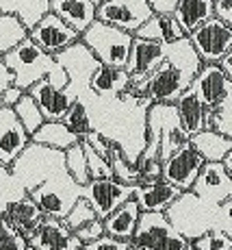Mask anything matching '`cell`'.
Returning <instances> with one entry per match:
<instances>
[{"instance_id":"obj_1","label":"cell","mask_w":232,"mask_h":250,"mask_svg":"<svg viewBox=\"0 0 232 250\" xmlns=\"http://www.w3.org/2000/svg\"><path fill=\"white\" fill-rule=\"evenodd\" d=\"M163 61L148 74L146 96L152 103H174L182 91L189 89L193 76L202 65L189 37L163 44Z\"/></svg>"},{"instance_id":"obj_2","label":"cell","mask_w":232,"mask_h":250,"mask_svg":"<svg viewBox=\"0 0 232 250\" xmlns=\"http://www.w3.org/2000/svg\"><path fill=\"white\" fill-rule=\"evenodd\" d=\"M230 207L232 200H226L221 205H209L197 198L193 191H182L165 209V215L172 227L187 239H195L213 229L232 235Z\"/></svg>"},{"instance_id":"obj_3","label":"cell","mask_w":232,"mask_h":250,"mask_svg":"<svg viewBox=\"0 0 232 250\" xmlns=\"http://www.w3.org/2000/svg\"><path fill=\"white\" fill-rule=\"evenodd\" d=\"M2 61L13 72V85L22 87L24 91L33 83L43 79V76L50 83H55L57 87H65L67 85V72L63 70V65L52 55L43 52L37 44H33L28 37H24L16 48L4 52Z\"/></svg>"},{"instance_id":"obj_4","label":"cell","mask_w":232,"mask_h":250,"mask_svg":"<svg viewBox=\"0 0 232 250\" xmlns=\"http://www.w3.org/2000/svg\"><path fill=\"white\" fill-rule=\"evenodd\" d=\"M143 133H146V144L139 152V157L143 159L163 161L189 139L178 120L174 103H150L143 118Z\"/></svg>"},{"instance_id":"obj_5","label":"cell","mask_w":232,"mask_h":250,"mask_svg":"<svg viewBox=\"0 0 232 250\" xmlns=\"http://www.w3.org/2000/svg\"><path fill=\"white\" fill-rule=\"evenodd\" d=\"M9 170L16 176V181L28 191L55 172L65 170V155L63 150H57V148L28 142L26 148L16 157V161L9 166Z\"/></svg>"},{"instance_id":"obj_6","label":"cell","mask_w":232,"mask_h":250,"mask_svg":"<svg viewBox=\"0 0 232 250\" xmlns=\"http://www.w3.org/2000/svg\"><path fill=\"white\" fill-rule=\"evenodd\" d=\"M80 42L89 48L91 55L104 65L124 68L128 61L133 33L122 31L117 26H111L106 22L94 20L89 26L80 33Z\"/></svg>"},{"instance_id":"obj_7","label":"cell","mask_w":232,"mask_h":250,"mask_svg":"<svg viewBox=\"0 0 232 250\" xmlns=\"http://www.w3.org/2000/svg\"><path fill=\"white\" fill-rule=\"evenodd\" d=\"M37 207L43 211V215H52V218L63 220L65 213L72 209V205L80 198V185L70 176L67 170H59L39 185L26 191Z\"/></svg>"},{"instance_id":"obj_8","label":"cell","mask_w":232,"mask_h":250,"mask_svg":"<svg viewBox=\"0 0 232 250\" xmlns=\"http://www.w3.org/2000/svg\"><path fill=\"white\" fill-rule=\"evenodd\" d=\"M187 242L189 239L172 227L165 211H141L130 237L133 246L143 250H187Z\"/></svg>"},{"instance_id":"obj_9","label":"cell","mask_w":232,"mask_h":250,"mask_svg":"<svg viewBox=\"0 0 232 250\" xmlns=\"http://www.w3.org/2000/svg\"><path fill=\"white\" fill-rule=\"evenodd\" d=\"M187 37L202 63H217L226 52L232 50V26L217 20L215 16L195 26Z\"/></svg>"},{"instance_id":"obj_10","label":"cell","mask_w":232,"mask_h":250,"mask_svg":"<svg viewBox=\"0 0 232 250\" xmlns=\"http://www.w3.org/2000/svg\"><path fill=\"white\" fill-rule=\"evenodd\" d=\"M55 59L63 65V70L67 72V85L65 89L70 91L74 98H80L85 91H89L87 83L94 68L98 65V59L91 55V50L87 48L83 42H74L72 46H67L65 50L57 52Z\"/></svg>"},{"instance_id":"obj_11","label":"cell","mask_w":232,"mask_h":250,"mask_svg":"<svg viewBox=\"0 0 232 250\" xmlns=\"http://www.w3.org/2000/svg\"><path fill=\"white\" fill-rule=\"evenodd\" d=\"M130 183H119L115 179H89L80 185V196L91 205L100 220H104L113 209H117L124 200L133 198Z\"/></svg>"},{"instance_id":"obj_12","label":"cell","mask_w":232,"mask_h":250,"mask_svg":"<svg viewBox=\"0 0 232 250\" xmlns=\"http://www.w3.org/2000/svg\"><path fill=\"white\" fill-rule=\"evenodd\" d=\"M148 0H102L96 4V20L135 33L152 16Z\"/></svg>"},{"instance_id":"obj_13","label":"cell","mask_w":232,"mask_h":250,"mask_svg":"<svg viewBox=\"0 0 232 250\" xmlns=\"http://www.w3.org/2000/svg\"><path fill=\"white\" fill-rule=\"evenodd\" d=\"M26 37L33 42V44L39 46L43 52H48V55H52V57L80 40L78 33H76L74 28L67 26V24L61 20V18H57L52 11L43 13L39 20L28 28Z\"/></svg>"},{"instance_id":"obj_14","label":"cell","mask_w":232,"mask_h":250,"mask_svg":"<svg viewBox=\"0 0 232 250\" xmlns=\"http://www.w3.org/2000/svg\"><path fill=\"white\" fill-rule=\"evenodd\" d=\"M204 159L200 157V152L191 146V142L187 139L185 144L176 148L167 159L161 161V179L176 185L180 191H189L193 181H195L197 172H200Z\"/></svg>"},{"instance_id":"obj_15","label":"cell","mask_w":232,"mask_h":250,"mask_svg":"<svg viewBox=\"0 0 232 250\" xmlns=\"http://www.w3.org/2000/svg\"><path fill=\"white\" fill-rule=\"evenodd\" d=\"M189 89L206 109H215L232 98V79H228L217 63H202Z\"/></svg>"},{"instance_id":"obj_16","label":"cell","mask_w":232,"mask_h":250,"mask_svg":"<svg viewBox=\"0 0 232 250\" xmlns=\"http://www.w3.org/2000/svg\"><path fill=\"white\" fill-rule=\"evenodd\" d=\"M189 191L209 205H221L232 200V174L226 172L221 161H204Z\"/></svg>"},{"instance_id":"obj_17","label":"cell","mask_w":232,"mask_h":250,"mask_svg":"<svg viewBox=\"0 0 232 250\" xmlns=\"http://www.w3.org/2000/svg\"><path fill=\"white\" fill-rule=\"evenodd\" d=\"M26 244L35 250H78L83 244L74 235V230L67 229L63 220L43 215L35 229L26 235Z\"/></svg>"},{"instance_id":"obj_18","label":"cell","mask_w":232,"mask_h":250,"mask_svg":"<svg viewBox=\"0 0 232 250\" xmlns=\"http://www.w3.org/2000/svg\"><path fill=\"white\" fill-rule=\"evenodd\" d=\"M28 142H31V135L22 126L13 107L0 104V163L9 167L26 148Z\"/></svg>"},{"instance_id":"obj_19","label":"cell","mask_w":232,"mask_h":250,"mask_svg":"<svg viewBox=\"0 0 232 250\" xmlns=\"http://www.w3.org/2000/svg\"><path fill=\"white\" fill-rule=\"evenodd\" d=\"M182 191L165 179H146L137 181L133 187V200L141 211H165Z\"/></svg>"},{"instance_id":"obj_20","label":"cell","mask_w":232,"mask_h":250,"mask_svg":"<svg viewBox=\"0 0 232 250\" xmlns=\"http://www.w3.org/2000/svg\"><path fill=\"white\" fill-rule=\"evenodd\" d=\"M26 91L33 96L37 107L41 109L43 120H61L65 113V109L70 107V103L74 100V96H72L65 87H57V85L50 83L46 76L39 79L37 83H33Z\"/></svg>"},{"instance_id":"obj_21","label":"cell","mask_w":232,"mask_h":250,"mask_svg":"<svg viewBox=\"0 0 232 250\" xmlns=\"http://www.w3.org/2000/svg\"><path fill=\"white\" fill-rule=\"evenodd\" d=\"M89 91L98 100H115L122 91L128 87V74L124 68H113V65H104L98 61L87 83Z\"/></svg>"},{"instance_id":"obj_22","label":"cell","mask_w":232,"mask_h":250,"mask_svg":"<svg viewBox=\"0 0 232 250\" xmlns=\"http://www.w3.org/2000/svg\"><path fill=\"white\" fill-rule=\"evenodd\" d=\"M165 57L161 42H152V40H141V37L133 35V44H130L128 52V61L124 65L128 76L133 74H150Z\"/></svg>"},{"instance_id":"obj_23","label":"cell","mask_w":232,"mask_h":250,"mask_svg":"<svg viewBox=\"0 0 232 250\" xmlns=\"http://www.w3.org/2000/svg\"><path fill=\"white\" fill-rule=\"evenodd\" d=\"M48 11H52L57 18H61L78 35L96 20L94 0H48Z\"/></svg>"},{"instance_id":"obj_24","label":"cell","mask_w":232,"mask_h":250,"mask_svg":"<svg viewBox=\"0 0 232 250\" xmlns=\"http://www.w3.org/2000/svg\"><path fill=\"white\" fill-rule=\"evenodd\" d=\"M133 35L141 37V40H152V42H161V44H169V42H176V40L187 37V33L180 28V24H178V20L172 16V13H152Z\"/></svg>"},{"instance_id":"obj_25","label":"cell","mask_w":232,"mask_h":250,"mask_svg":"<svg viewBox=\"0 0 232 250\" xmlns=\"http://www.w3.org/2000/svg\"><path fill=\"white\" fill-rule=\"evenodd\" d=\"M139 205L135 203L133 198L124 200L117 209H113L109 215L102 220V227H104V233L111 235L115 239H124V242H130L135 233V227H137V220H139Z\"/></svg>"},{"instance_id":"obj_26","label":"cell","mask_w":232,"mask_h":250,"mask_svg":"<svg viewBox=\"0 0 232 250\" xmlns=\"http://www.w3.org/2000/svg\"><path fill=\"white\" fill-rule=\"evenodd\" d=\"M4 218L9 220V222L13 224L20 233L26 237L28 233H31L33 229L39 224V220L43 218V211L37 207V203L31 198L28 194H24L22 198H18V200H13L11 205L4 209Z\"/></svg>"},{"instance_id":"obj_27","label":"cell","mask_w":232,"mask_h":250,"mask_svg":"<svg viewBox=\"0 0 232 250\" xmlns=\"http://www.w3.org/2000/svg\"><path fill=\"white\" fill-rule=\"evenodd\" d=\"M191 146L200 152L204 161H221L228 150H232V137H226L213 128H202V131L189 135Z\"/></svg>"},{"instance_id":"obj_28","label":"cell","mask_w":232,"mask_h":250,"mask_svg":"<svg viewBox=\"0 0 232 250\" xmlns=\"http://www.w3.org/2000/svg\"><path fill=\"white\" fill-rule=\"evenodd\" d=\"M174 107H176L178 120H180L182 128L187 131V135L202 131L204 128V115H206V107L200 100L193 96L191 89H185L176 100H174Z\"/></svg>"},{"instance_id":"obj_29","label":"cell","mask_w":232,"mask_h":250,"mask_svg":"<svg viewBox=\"0 0 232 250\" xmlns=\"http://www.w3.org/2000/svg\"><path fill=\"white\" fill-rule=\"evenodd\" d=\"M172 16L178 20L182 31L189 35L195 26L213 18V0H178Z\"/></svg>"},{"instance_id":"obj_30","label":"cell","mask_w":232,"mask_h":250,"mask_svg":"<svg viewBox=\"0 0 232 250\" xmlns=\"http://www.w3.org/2000/svg\"><path fill=\"white\" fill-rule=\"evenodd\" d=\"M31 142L57 148V150H65V148H70L72 144L80 142V139L76 137L61 120H43L41 126L37 128L35 133H31Z\"/></svg>"},{"instance_id":"obj_31","label":"cell","mask_w":232,"mask_h":250,"mask_svg":"<svg viewBox=\"0 0 232 250\" xmlns=\"http://www.w3.org/2000/svg\"><path fill=\"white\" fill-rule=\"evenodd\" d=\"M28 35L26 24L16 11H0V57L16 48Z\"/></svg>"},{"instance_id":"obj_32","label":"cell","mask_w":232,"mask_h":250,"mask_svg":"<svg viewBox=\"0 0 232 250\" xmlns=\"http://www.w3.org/2000/svg\"><path fill=\"white\" fill-rule=\"evenodd\" d=\"M61 122H63L78 139H85L87 133L94 128V124H91V113H89V109H87L85 100H80V98L72 100L70 107L65 109L63 118H61Z\"/></svg>"},{"instance_id":"obj_33","label":"cell","mask_w":232,"mask_h":250,"mask_svg":"<svg viewBox=\"0 0 232 250\" xmlns=\"http://www.w3.org/2000/svg\"><path fill=\"white\" fill-rule=\"evenodd\" d=\"M13 111H16V115L20 118L22 126L26 128L28 135H31V133H35L37 128L41 126V122H43L41 109L37 107V103L33 100V96L28 94V91H24L22 98L18 100L16 104H13Z\"/></svg>"},{"instance_id":"obj_34","label":"cell","mask_w":232,"mask_h":250,"mask_svg":"<svg viewBox=\"0 0 232 250\" xmlns=\"http://www.w3.org/2000/svg\"><path fill=\"white\" fill-rule=\"evenodd\" d=\"M109 166H111V172H113V179H115V181H119V183H130V185H135L137 181H141L137 166H135V163H130L126 157H124L122 148H119L115 142H113V146H111Z\"/></svg>"},{"instance_id":"obj_35","label":"cell","mask_w":232,"mask_h":250,"mask_svg":"<svg viewBox=\"0 0 232 250\" xmlns=\"http://www.w3.org/2000/svg\"><path fill=\"white\" fill-rule=\"evenodd\" d=\"M65 155V170L70 172V176L74 179L78 185H85L89 181V170H87V159H85V150L83 144L76 142L70 148L63 150Z\"/></svg>"},{"instance_id":"obj_36","label":"cell","mask_w":232,"mask_h":250,"mask_svg":"<svg viewBox=\"0 0 232 250\" xmlns=\"http://www.w3.org/2000/svg\"><path fill=\"white\" fill-rule=\"evenodd\" d=\"M204 128H213V131L221 133V135L232 137V98L221 103L215 109H206Z\"/></svg>"},{"instance_id":"obj_37","label":"cell","mask_w":232,"mask_h":250,"mask_svg":"<svg viewBox=\"0 0 232 250\" xmlns=\"http://www.w3.org/2000/svg\"><path fill=\"white\" fill-rule=\"evenodd\" d=\"M187 250H232V235L213 229L200 237L189 239Z\"/></svg>"},{"instance_id":"obj_38","label":"cell","mask_w":232,"mask_h":250,"mask_svg":"<svg viewBox=\"0 0 232 250\" xmlns=\"http://www.w3.org/2000/svg\"><path fill=\"white\" fill-rule=\"evenodd\" d=\"M24 194H26V189L16 181L11 170L0 163V213H4V209H7L13 200L22 198Z\"/></svg>"},{"instance_id":"obj_39","label":"cell","mask_w":232,"mask_h":250,"mask_svg":"<svg viewBox=\"0 0 232 250\" xmlns=\"http://www.w3.org/2000/svg\"><path fill=\"white\" fill-rule=\"evenodd\" d=\"M85 150V159H87V170H89V179H113V172H111V166L104 157H100L85 139H80Z\"/></svg>"},{"instance_id":"obj_40","label":"cell","mask_w":232,"mask_h":250,"mask_svg":"<svg viewBox=\"0 0 232 250\" xmlns=\"http://www.w3.org/2000/svg\"><path fill=\"white\" fill-rule=\"evenodd\" d=\"M26 246V237L0 213V250H24Z\"/></svg>"},{"instance_id":"obj_41","label":"cell","mask_w":232,"mask_h":250,"mask_svg":"<svg viewBox=\"0 0 232 250\" xmlns=\"http://www.w3.org/2000/svg\"><path fill=\"white\" fill-rule=\"evenodd\" d=\"M94 218H98V215H96V211L91 209V205L87 203L83 196H80V198L76 200L74 205H72V209L65 213L63 222H65V227H67V229L76 230L78 227H83L85 222H89V220H94Z\"/></svg>"},{"instance_id":"obj_42","label":"cell","mask_w":232,"mask_h":250,"mask_svg":"<svg viewBox=\"0 0 232 250\" xmlns=\"http://www.w3.org/2000/svg\"><path fill=\"white\" fill-rule=\"evenodd\" d=\"M74 235L78 237V242L83 244H89V242H94V239H98L100 235H104V227H102V220L100 218H94V220H89V222H85L83 227H78L74 230Z\"/></svg>"},{"instance_id":"obj_43","label":"cell","mask_w":232,"mask_h":250,"mask_svg":"<svg viewBox=\"0 0 232 250\" xmlns=\"http://www.w3.org/2000/svg\"><path fill=\"white\" fill-rule=\"evenodd\" d=\"M130 246V242H124V239H115L111 235H100L98 239L85 244L83 250H126Z\"/></svg>"},{"instance_id":"obj_44","label":"cell","mask_w":232,"mask_h":250,"mask_svg":"<svg viewBox=\"0 0 232 250\" xmlns=\"http://www.w3.org/2000/svg\"><path fill=\"white\" fill-rule=\"evenodd\" d=\"M135 166H137L141 181L158 179V176H161V161H158V159H143V157H137Z\"/></svg>"},{"instance_id":"obj_45","label":"cell","mask_w":232,"mask_h":250,"mask_svg":"<svg viewBox=\"0 0 232 250\" xmlns=\"http://www.w3.org/2000/svg\"><path fill=\"white\" fill-rule=\"evenodd\" d=\"M213 16L232 26V0H213Z\"/></svg>"},{"instance_id":"obj_46","label":"cell","mask_w":232,"mask_h":250,"mask_svg":"<svg viewBox=\"0 0 232 250\" xmlns=\"http://www.w3.org/2000/svg\"><path fill=\"white\" fill-rule=\"evenodd\" d=\"M22 94H24L22 87H18V85H9V87L0 94V104H4V107H13V104L22 98Z\"/></svg>"},{"instance_id":"obj_47","label":"cell","mask_w":232,"mask_h":250,"mask_svg":"<svg viewBox=\"0 0 232 250\" xmlns=\"http://www.w3.org/2000/svg\"><path fill=\"white\" fill-rule=\"evenodd\" d=\"M176 2L178 0H148L150 9H152L154 13H172Z\"/></svg>"},{"instance_id":"obj_48","label":"cell","mask_w":232,"mask_h":250,"mask_svg":"<svg viewBox=\"0 0 232 250\" xmlns=\"http://www.w3.org/2000/svg\"><path fill=\"white\" fill-rule=\"evenodd\" d=\"M9 85H13V72L4 65L2 57H0V94H2Z\"/></svg>"},{"instance_id":"obj_49","label":"cell","mask_w":232,"mask_h":250,"mask_svg":"<svg viewBox=\"0 0 232 250\" xmlns=\"http://www.w3.org/2000/svg\"><path fill=\"white\" fill-rule=\"evenodd\" d=\"M217 65H219V70L224 72L228 79H232V50L230 52H226L224 57H221L219 61H217Z\"/></svg>"},{"instance_id":"obj_50","label":"cell","mask_w":232,"mask_h":250,"mask_svg":"<svg viewBox=\"0 0 232 250\" xmlns=\"http://www.w3.org/2000/svg\"><path fill=\"white\" fill-rule=\"evenodd\" d=\"M221 166L226 167V172H230V174H232V150H228L224 155V159H221Z\"/></svg>"},{"instance_id":"obj_51","label":"cell","mask_w":232,"mask_h":250,"mask_svg":"<svg viewBox=\"0 0 232 250\" xmlns=\"http://www.w3.org/2000/svg\"><path fill=\"white\" fill-rule=\"evenodd\" d=\"M126 250H143V248H137V246H133V244H130V246H128Z\"/></svg>"},{"instance_id":"obj_52","label":"cell","mask_w":232,"mask_h":250,"mask_svg":"<svg viewBox=\"0 0 232 250\" xmlns=\"http://www.w3.org/2000/svg\"><path fill=\"white\" fill-rule=\"evenodd\" d=\"M24 250H35V248H31V246H26V248H24Z\"/></svg>"},{"instance_id":"obj_53","label":"cell","mask_w":232,"mask_h":250,"mask_svg":"<svg viewBox=\"0 0 232 250\" xmlns=\"http://www.w3.org/2000/svg\"><path fill=\"white\" fill-rule=\"evenodd\" d=\"M94 2H96V4H98V2H102V0H94Z\"/></svg>"},{"instance_id":"obj_54","label":"cell","mask_w":232,"mask_h":250,"mask_svg":"<svg viewBox=\"0 0 232 250\" xmlns=\"http://www.w3.org/2000/svg\"><path fill=\"white\" fill-rule=\"evenodd\" d=\"M78 250H83V248H78Z\"/></svg>"}]
</instances>
